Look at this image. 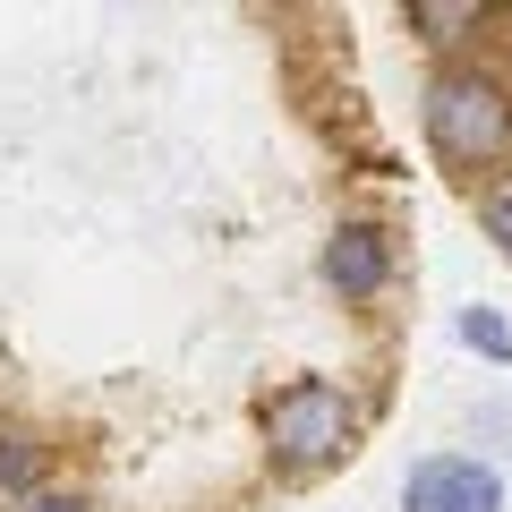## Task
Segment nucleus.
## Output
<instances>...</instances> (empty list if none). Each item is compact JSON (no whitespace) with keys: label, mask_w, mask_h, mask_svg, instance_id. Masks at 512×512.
<instances>
[{"label":"nucleus","mask_w":512,"mask_h":512,"mask_svg":"<svg viewBox=\"0 0 512 512\" xmlns=\"http://www.w3.org/2000/svg\"><path fill=\"white\" fill-rule=\"evenodd\" d=\"M419 137L453 180H478L512 154V86L478 60H444L419 94Z\"/></svg>","instance_id":"obj_1"},{"label":"nucleus","mask_w":512,"mask_h":512,"mask_svg":"<svg viewBox=\"0 0 512 512\" xmlns=\"http://www.w3.org/2000/svg\"><path fill=\"white\" fill-rule=\"evenodd\" d=\"M350 444H359V402H350L342 384L299 376V384H282L274 402H265V453H274L282 470H325Z\"/></svg>","instance_id":"obj_2"},{"label":"nucleus","mask_w":512,"mask_h":512,"mask_svg":"<svg viewBox=\"0 0 512 512\" xmlns=\"http://www.w3.org/2000/svg\"><path fill=\"white\" fill-rule=\"evenodd\" d=\"M402 512H504V470L478 453H427L402 478Z\"/></svg>","instance_id":"obj_3"},{"label":"nucleus","mask_w":512,"mask_h":512,"mask_svg":"<svg viewBox=\"0 0 512 512\" xmlns=\"http://www.w3.org/2000/svg\"><path fill=\"white\" fill-rule=\"evenodd\" d=\"M325 282L342 299H376L393 282V231L384 222H333L325 239Z\"/></svg>","instance_id":"obj_4"},{"label":"nucleus","mask_w":512,"mask_h":512,"mask_svg":"<svg viewBox=\"0 0 512 512\" xmlns=\"http://www.w3.org/2000/svg\"><path fill=\"white\" fill-rule=\"evenodd\" d=\"M402 18H410V35H419V43L453 52V43H470L478 26H487V9H478V0H410Z\"/></svg>","instance_id":"obj_5"},{"label":"nucleus","mask_w":512,"mask_h":512,"mask_svg":"<svg viewBox=\"0 0 512 512\" xmlns=\"http://www.w3.org/2000/svg\"><path fill=\"white\" fill-rule=\"evenodd\" d=\"M43 444L35 436H0V495H9V504H26V495H43Z\"/></svg>","instance_id":"obj_6"},{"label":"nucleus","mask_w":512,"mask_h":512,"mask_svg":"<svg viewBox=\"0 0 512 512\" xmlns=\"http://www.w3.org/2000/svg\"><path fill=\"white\" fill-rule=\"evenodd\" d=\"M461 342H470V350H487V359L495 367H512V325H504V316H495V308H461Z\"/></svg>","instance_id":"obj_7"},{"label":"nucleus","mask_w":512,"mask_h":512,"mask_svg":"<svg viewBox=\"0 0 512 512\" xmlns=\"http://www.w3.org/2000/svg\"><path fill=\"white\" fill-rule=\"evenodd\" d=\"M478 222H487V239L504 248V265H512V180H487V188H478Z\"/></svg>","instance_id":"obj_8"},{"label":"nucleus","mask_w":512,"mask_h":512,"mask_svg":"<svg viewBox=\"0 0 512 512\" xmlns=\"http://www.w3.org/2000/svg\"><path fill=\"white\" fill-rule=\"evenodd\" d=\"M18 512H86V495H52V487H43V495H26Z\"/></svg>","instance_id":"obj_9"}]
</instances>
